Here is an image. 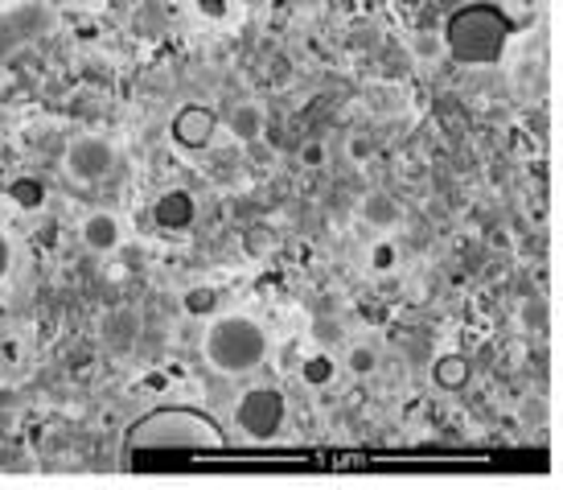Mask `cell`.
<instances>
[{
	"label": "cell",
	"instance_id": "cell-1",
	"mask_svg": "<svg viewBox=\"0 0 563 490\" xmlns=\"http://www.w3.org/2000/svg\"><path fill=\"white\" fill-rule=\"evenodd\" d=\"M227 428L202 409L189 404H165V409L144 412L124 437L128 461L165 458V454H210V449H227Z\"/></svg>",
	"mask_w": 563,
	"mask_h": 490
},
{
	"label": "cell",
	"instance_id": "cell-2",
	"mask_svg": "<svg viewBox=\"0 0 563 490\" xmlns=\"http://www.w3.org/2000/svg\"><path fill=\"white\" fill-rule=\"evenodd\" d=\"M449 50L456 63L465 66H489L501 58V50L510 42V17L494 4H465L449 17Z\"/></svg>",
	"mask_w": 563,
	"mask_h": 490
},
{
	"label": "cell",
	"instance_id": "cell-3",
	"mask_svg": "<svg viewBox=\"0 0 563 490\" xmlns=\"http://www.w3.org/2000/svg\"><path fill=\"white\" fill-rule=\"evenodd\" d=\"M264 359H267V334L251 317L243 314L219 317L206 330V363L214 367V371H222V375H247Z\"/></svg>",
	"mask_w": 563,
	"mask_h": 490
},
{
	"label": "cell",
	"instance_id": "cell-4",
	"mask_svg": "<svg viewBox=\"0 0 563 490\" xmlns=\"http://www.w3.org/2000/svg\"><path fill=\"white\" fill-rule=\"evenodd\" d=\"M54 30H58V9L49 0H16L0 9V75L37 42H46Z\"/></svg>",
	"mask_w": 563,
	"mask_h": 490
},
{
	"label": "cell",
	"instance_id": "cell-5",
	"mask_svg": "<svg viewBox=\"0 0 563 490\" xmlns=\"http://www.w3.org/2000/svg\"><path fill=\"white\" fill-rule=\"evenodd\" d=\"M235 425L247 442H272L284 425V395L276 388H247L235 404Z\"/></svg>",
	"mask_w": 563,
	"mask_h": 490
},
{
	"label": "cell",
	"instance_id": "cell-6",
	"mask_svg": "<svg viewBox=\"0 0 563 490\" xmlns=\"http://www.w3.org/2000/svg\"><path fill=\"white\" fill-rule=\"evenodd\" d=\"M66 174L75 177V182H103V177L115 170V144L108 141V137H95V132H87V137H75V141L66 144Z\"/></svg>",
	"mask_w": 563,
	"mask_h": 490
},
{
	"label": "cell",
	"instance_id": "cell-7",
	"mask_svg": "<svg viewBox=\"0 0 563 490\" xmlns=\"http://www.w3.org/2000/svg\"><path fill=\"white\" fill-rule=\"evenodd\" d=\"M169 132L181 149H206V144L214 141V132H219V116L210 108H202V104H189V108H181L173 116Z\"/></svg>",
	"mask_w": 563,
	"mask_h": 490
},
{
	"label": "cell",
	"instance_id": "cell-8",
	"mask_svg": "<svg viewBox=\"0 0 563 490\" xmlns=\"http://www.w3.org/2000/svg\"><path fill=\"white\" fill-rule=\"evenodd\" d=\"M194 219H198V206H194L189 190H169L153 203V222L161 231H189Z\"/></svg>",
	"mask_w": 563,
	"mask_h": 490
},
{
	"label": "cell",
	"instance_id": "cell-9",
	"mask_svg": "<svg viewBox=\"0 0 563 490\" xmlns=\"http://www.w3.org/2000/svg\"><path fill=\"white\" fill-rule=\"evenodd\" d=\"M82 243L91 248V252L108 255L120 248V219L111 215V210H95L82 219Z\"/></svg>",
	"mask_w": 563,
	"mask_h": 490
},
{
	"label": "cell",
	"instance_id": "cell-10",
	"mask_svg": "<svg viewBox=\"0 0 563 490\" xmlns=\"http://www.w3.org/2000/svg\"><path fill=\"white\" fill-rule=\"evenodd\" d=\"M136 338H141V317L132 314V309H111L103 317V342L111 350H132Z\"/></svg>",
	"mask_w": 563,
	"mask_h": 490
},
{
	"label": "cell",
	"instance_id": "cell-11",
	"mask_svg": "<svg viewBox=\"0 0 563 490\" xmlns=\"http://www.w3.org/2000/svg\"><path fill=\"white\" fill-rule=\"evenodd\" d=\"M227 128H231V137L243 144L260 141V132H264V108L243 99V104H235V108L227 111Z\"/></svg>",
	"mask_w": 563,
	"mask_h": 490
},
{
	"label": "cell",
	"instance_id": "cell-12",
	"mask_svg": "<svg viewBox=\"0 0 563 490\" xmlns=\"http://www.w3.org/2000/svg\"><path fill=\"white\" fill-rule=\"evenodd\" d=\"M358 215L371 222V227H391V222L399 219V203H395L391 194L375 190V194H366V198H362Z\"/></svg>",
	"mask_w": 563,
	"mask_h": 490
},
{
	"label": "cell",
	"instance_id": "cell-13",
	"mask_svg": "<svg viewBox=\"0 0 563 490\" xmlns=\"http://www.w3.org/2000/svg\"><path fill=\"white\" fill-rule=\"evenodd\" d=\"M432 380L444 388V392H456V388H465L470 383V359H461V355H444L432 371Z\"/></svg>",
	"mask_w": 563,
	"mask_h": 490
},
{
	"label": "cell",
	"instance_id": "cell-14",
	"mask_svg": "<svg viewBox=\"0 0 563 490\" xmlns=\"http://www.w3.org/2000/svg\"><path fill=\"white\" fill-rule=\"evenodd\" d=\"M9 198L21 210H42L46 206V182H37V177H13L9 182Z\"/></svg>",
	"mask_w": 563,
	"mask_h": 490
},
{
	"label": "cell",
	"instance_id": "cell-15",
	"mask_svg": "<svg viewBox=\"0 0 563 490\" xmlns=\"http://www.w3.org/2000/svg\"><path fill=\"white\" fill-rule=\"evenodd\" d=\"M181 305H186V314H194V317L214 314V305H219V293H214V288H189Z\"/></svg>",
	"mask_w": 563,
	"mask_h": 490
},
{
	"label": "cell",
	"instance_id": "cell-16",
	"mask_svg": "<svg viewBox=\"0 0 563 490\" xmlns=\"http://www.w3.org/2000/svg\"><path fill=\"white\" fill-rule=\"evenodd\" d=\"M300 380L313 383V388L329 383V380H333V359H325V355H317V359H309V363L300 367Z\"/></svg>",
	"mask_w": 563,
	"mask_h": 490
},
{
	"label": "cell",
	"instance_id": "cell-17",
	"mask_svg": "<svg viewBox=\"0 0 563 490\" xmlns=\"http://www.w3.org/2000/svg\"><path fill=\"white\" fill-rule=\"evenodd\" d=\"M350 371H358V375L375 371V350H366V347H354V350H350Z\"/></svg>",
	"mask_w": 563,
	"mask_h": 490
},
{
	"label": "cell",
	"instance_id": "cell-18",
	"mask_svg": "<svg viewBox=\"0 0 563 490\" xmlns=\"http://www.w3.org/2000/svg\"><path fill=\"white\" fill-rule=\"evenodd\" d=\"M13 272V243H9V236L0 231V281Z\"/></svg>",
	"mask_w": 563,
	"mask_h": 490
},
{
	"label": "cell",
	"instance_id": "cell-19",
	"mask_svg": "<svg viewBox=\"0 0 563 490\" xmlns=\"http://www.w3.org/2000/svg\"><path fill=\"white\" fill-rule=\"evenodd\" d=\"M300 161H305V165H325V149H321V144H305V149H300Z\"/></svg>",
	"mask_w": 563,
	"mask_h": 490
},
{
	"label": "cell",
	"instance_id": "cell-20",
	"mask_svg": "<svg viewBox=\"0 0 563 490\" xmlns=\"http://www.w3.org/2000/svg\"><path fill=\"white\" fill-rule=\"evenodd\" d=\"M350 153H354V161H362V157H371V153H375V144L362 141V137H354V144H350Z\"/></svg>",
	"mask_w": 563,
	"mask_h": 490
},
{
	"label": "cell",
	"instance_id": "cell-21",
	"mask_svg": "<svg viewBox=\"0 0 563 490\" xmlns=\"http://www.w3.org/2000/svg\"><path fill=\"white\" fill-rule=\"evenodd\" d=\"M198 9H202V13H210V17L227 13V4H222V0H198Z\"/></svg>",
	"mask_w": 563,
	"mask_h": 490
},
{
	"label": "cell",
	"instance_id": "cell-22",
	"mask_svg": "<svg viewBox=\"0 0 563 490\" xmlns=\"http://www.w3.org/2000/svg\"><path fill=\"white\" fill-rule=\"evenodd\" d=\"M391 248H387V243H383V248H375V269H391Z\"/></svg>",
	"mask_w": 563,
	"mask_h": 490
}]
</instances>
